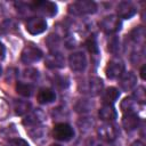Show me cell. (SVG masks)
<instances>
[{
    "label": "cell",
    "instance_id": "1",
    "mask_svg": "<svg viewBox=\"0 0 146 146\" xmlns=\"http://www.w3.org/2000/svg\"><path fill=\"white\" fill-rule=\"evenodd\" d=\"M103 86L104 84H103L102 79L97 76H91V78H88L81 81L78 86V89L81 94L94 97V96H98L102 92Z\"/></svg>",
    "mask_w": 146,
    "mask_h": 146
},
{
    "label": "cell",
    "instance_id": "2",
    "mask_svg": "<svg viewBox=\"0 0 146 146\" xmlns=\"http://www.w3.org/2000/svg\"><path fill=\"white\" fill-rule=\"evenodd\" d=\"M96 10H97V5L91 0H79L68 6V13L75 16L94 14L96 13Z\"/></svg>",
    "mask_w": 146,
    "mask_h": 146
},
{
    "label": "cell",
    "instance_id": "3",
    "mask_svg": "<svg viewBox=\"0 0 146 146\" xmlns=\"http://www.w3.org/2000/svg\"><path fill=\"white\" fill-rule=\"evenodd\" d=\"M32 10L48 17H52L57 14V5L52 1L47 0H36L31 3Z\"/></svg>",
    "mask_w": 146,
    "mask_h": 146
},
{
    "label": "cell",
    "instance_id": "4",
    "mask_svg": "<svg viewBox=\"0 0 146 146\" xmlns=\"http://www.w3.org/2000/svg\"><path fill=\"white\" fill-rule=\"evenodd\" d=\"M52 135H54V138L57 140L68 141L73 138L74 130L70 124H67L65 122H60V123L55 124V127L52 129Z\"/></svg>",
    "mask_w": 146,
    "mask_h": 146
},
{
    "label": "cell",
    "instance_id": "5",
    "mask_svg": "<svg viewBox=\"0 0 146 146\" xmlns=\"http://www.w3.org/2000/svg\"><path fill=\"white\" fill-rule=\"evenodd\" d=\"M25 27H26V31L30 34L36 35V34H40V33H42L47 30V22L42 17L33 16V17H30L26 21Z\"/></svg>",
    "mask_w": 146,
    "mask_h": 146
},
{
    "label": "cell",
    "instance_id": "6",
    "mask_svg": "<svg viewBox=\"0 0 146 146\" xmlns=\"http://www.w3.org/2000/svg\"><path fill=\"white\" fill-rule=\"evenodd\" d=\"M123 72H124V63L120 58H113V59H111L107 63L106 68H105L106 76L108 79H111V80L119 79L122 75Z\"/></svg>",
    "mask_w": 146,
    "mask_h": 146
},
{
    "label": "cell",
    "instance_id": "7",
    "mask_svg": "<svg viewBox=\"0 0 146 146\" xmlns=\"http://www.w3.org/2000/svg\"><path fill=\"white\" fill-rule=\"evenodd\" d=\"M99 26L106 34H113L121 29V22L117 16L108 15L99 22Z\"/></svg>",
    "mask_w": 146,
    "mask_h": 146
},
{
    "label": "cell",
    "instance_id": "8",
    "mask_svg": "<svg viewBox=\"0 0 146 146\" xmlns=\"http://www.w3.org/2000/svg\"><path fill=\"white\" fill-rule=\"evenodd\" d=\"M97 133L99 139H102L105 143H111L114 141L117 137V130L114 124L111 122H105L97 129Z\"/></svg>",
    "mask_w": 146,
    "mask_h": 146
},
{
    "label": "cell",
    "instance_id": "9",
    "mask_svg": "<svg viewBox=\"0 0 146 146\" xmlns=\"http://www.w3.org/2000/svg\"><path fill=\"white\" fill-rule=\"evenodd\" d=\"M41 57H42V51L33 44H27L21 54V59L24 64H31L38 62L41 59Z\"/></svg>",
    "mask_w": 146,
    "mask_h": 146
},
{
    "label": "cell",
    "instance_id": "10",
    "mask_svg": "<svg viewBox=\"0 0 146 146\" xmlns=\"http://www.w3.org/2000/svg\"><path fill=\"white\" fill-rule=\"evenodd\" d=\"M68 64L72 71L74 72H82L87 67V58L82 51L72 52L68 57Z\"/></svg>",
    "mask_w": 146,
    "mask_h": 146
},
{
    "label": "cell",
    "instance_id": "11",
    "mask_svg": "<svg viewBox=\"0 0 146 146\" xmlns=\"http://www.w3.org/2000/svg\"><path fill=\"white\" fill-rule=\"evenodd\" d=\"M116 13L119 18L129 19L137 13V7L131 1H121L116 7Z\"/></svg>",
    "mask_w": 146,
    "mask_h": 146
},
{
    "label": "cell",
    "instance_id": "12",
    "mask_svg": "<svg viewBox=\"0 0 146 146\" xmlns=\"http://www.w3.org/2000/svg\"><path fill=\"white\" fill-rule=\"evenodd\" d=\"M43 120H44L43 112L40 111V110H35V111H32V112L27 113V115L23 120V124L27 128H34V127L41 125Z\"/></svg>",
    "mask_w": 146,
    "mask_h": 146
},
{
    "label": "cell",
    "instance_id": "13",
    "mask_svg": "<svg viewBox=\"0 0 146 146\" xmlns=\"http://www.w3.org/2000/svg\"><path fill=\"white\" fill-rule=\"evenodd\" d=\"M119 84L123 91H130L137 84V76L132 72H123L119 79Z\"/></svg>",
    "mask_w": 146,
    "mask_h": 146
},
{
    "label": "cell",
    "instance_id": "14",
    "mask_svg": "<svg viewBox=\"0 0 146 146\" xmlns=\"http://www.w3.org/2000/svg\"><path fill=\"white\" fill-rule=\"evenodd\" d=\"M46 65L49 68H60L65 65V58L59 51H50L46 57Z\"/></svg>",
    "mask_w": 146,
    "mask_h": 146
},
{
    "label": "cell",
    "instance_id": "15",
    "mask_svg": "<svg viewBox=\"0 0 146 146\" xmlns=\"http://www.w3.org/2000/svg\"><path fill=\"white\" fill-rule=\"evenodd\" d=\"M140 119L137 115V113H124L122 117V125L127 131L136 130L139 127Z\"/></svg>",
    "mask_w": 146,
    "mask_h": 146
},
{
    "label": "cell",
    "instance_id": "16",
    "mask_svg": "<svg viewBox=\"0 0 146 146\" xmlns=\"http://www.w3.org/2000/svg\"><path fill=\"white\" fill-rule=\"evenodd\" d=\"M119 97H120L119 90L116 88H114V87H110V88H107L103 92V95H102V102H103L104 105H113L117 100Z\"/></svg>",
    "mask_w": 146,
    "mask_h": 146
},
{
    "label": "cell",
    "instance_id": "17",
    "mask_svg": "<svg viewBox=\"0 0 146 146\" xmlns=\"http://www.w3.org/2000/svg\"><path fill=\"white\" fill-rule=\"evenodd\" d=\"M98 114H99V117L106 122H111V121L115 120L117 116V113H116L115 108L113 107V105H103L99 108Z\"/></svg>",
    "mask_w": 146,
    "mask_h": 146
},
{
    "label": "cell",
    "instance_id": "18",
    "mask_svg": "<svg viewBox=\"0 0 146 146\" xmlns=\"http://www.w3.org/2000/svg\"><path fill=\"white\" fill-rule=\"evenodd\" d=\"M36 98L40 104H49L56 99V94L50 88H42L39 90Z\"/></svg>",
    "mask_w": 146,
    "mask_h": 146
},
{
    "label": "cell",
    "instance_id": "19",
    "mask_svg": "<svg viewBox=\"0 0 146 146\" xmlns=\"http://www.w3.org/2000/svg\"><path fill=\"white\" fill-rule=\"evenodd\" d=\"M13 108L17 115H23L27 114L31 110V103L27 100H22V99H16L14 100Z\"/></svg>",
    "mask_w": 146,
    "mask_h": 146
},
{
    "label": "cell",
    "instance_id": "20",
    "mask_svg": "<svg viewBox=\"0 0 146 146\" xmlns=\"http://www.w3.org/2000/svg\"><path fill=\"white\" fill-rule=\"evenodd\" d=\"M16 91L23 97H30L33 94V86L27 82H17L16 84Z\"/></svg>",
    "mask_w": 146,
    "mask_h": 146
},
{
    "label": "cell",
    "instance_id": "21",
    "mask_svg": "<svg viewBox=\"0 0 146 146\" xmlns=\"http://www.w3.org/2000/svg\"><path fill=\"white\" fill-rule=\"evenodd\" d=\"M137 102L132 97H127L121 103V110L123 113H136Z\"/></svg>",
    "mask_w": 146,
    "mask_h": 146
},
{
    "label": "cell",
    "instance_id": "22",
    "mask_svg": "<svg viewBox=\"0 0 146 146\" xmlns=\"http://www.w3.org/2000/svg\"><path fill=\"white\" fill-rule=\"evenodd\" d=\"M130 38H131V40H132L137 46H138L139 43L143 44V43H144V40H145V30H144V27L139 26V27L133 29V30L131 31V33H130Z\"/></svg>",
    "mask_w": 146,
    "mask_h": 146
},
{
    "label": "cell",
    "instance_id": "23",
    "mask_svg": "<svg viewBox=\"0 0 146 146\" xmlns=\"http://www.w3.org/2000/svg\"><path fill=\"white\" fill-rule=\"evenodd\" d=\"M86 46H87V49L89 50L90 54L92 55H97L99 52V48H98V43H97V39L95 35H91L87 39L86 41Z\"/></svg>",
    "mask_w": 146,
    "mask_h": 146
},
{
    "label": "cell",
    "instance_id": "24",
    "mask_svg": "<svg viewBox=\"0 0 146 146\" xmlns=\"http://www.w3.org/2000/svg\"><path fill=\"white\" fill-rule=\"evenodd\" d=\"M46 42H47V44H48L50 51H58L57 49H58V47H59V44H60V39H59L58 35H56V34H50V35H48Z\"/></svg>",
    "mask_w": 146,
    "mask_h": 146
},
{
    "label": "cell",
    "instance_id": "25",
    "mask_svg": "<svg viewBox=\"0 0 146 146\" xmlns=\"http://www.w3.org/2000/svg\"><path fill=\"white\" fill-rule=\"evenodd\" d=\"M137 103L144 104L146 100V94H145V88L144 87H138L135 91H133V97H132Z\"/></svg>",
    "mask_w": 146,
    "mask_h": 146
},
{
    "label": "cell",
    "instance_id": "26",
    "mask_svg": "<svg viewBox=\"0 0 146 146\" xmlns=\"http://www.w3.org/2000/svg\"><path fill=\"white\" fill-rule=\"evenodd\" d=\"M38 76H39V72L34 68H27L23 72V78L26 79L25 82H27V83H30V81H35L38 79Z\"/></svg>",
    "mask_w": 146,
    "mask_h": 146
},
{
    "label": "cell",
    "instance_id": "27",
    "mask_svg": "<svg viewBox=\"0 0 146 146\" xmlns=\"http://www.w3.org/2000/svg\"><path fill=\"white\" fill-rule=\"evenodd\" d=\"M108 50L112 52V54H116L119 51V48H120V42H119V39L116 36H112L110 40H108Z\"/></svg>",
    "mask_w": 146,
    "mask_h": 146
},
{
    "label": "cell",
    "instance_id": "28",
    "mask_svg": "<svg viewBox=\"0 0 146 146\" xmlns=\"http://www.w3.org/2000/svg\"><path fill=\"white\" fill-rule=\"evenodd\" d=\"M91 106H92V104L90 105V103L87 99H83V100L78 102V104L75 105V110L78 112H88V111H90Z\"/></svg>",
    "mask_w": 146,
    "mask_h": 146
},
{
    "label": "cell",
    "instance_id": "29",
    "mask_svg": "<svg viewBox=\"0 0 146 146\" xmlns=\"http://www.w3.org/2000/svg\"><path fill=\"white\" fill-rule=\"evenodd\" d=\"M8 146H30L27 141H25L22 138H13L8 141Z\"/></svg>",
    "mask_w": 146,
    "mask_h": 146
},
{
    "label": "cell",
    "instance_id": "30",
    "mask_svg": "<svg viewBox=\"0 0 146 146\" xmlns=\"http://www.w3.org/2000/svg\"><path fill=\"white\" fill-rule=\"evenodd\" d=\"M89 146H105V141H103L102 139H90L89 140Z\"/></svg>",
    "mask_w": 146,
    "mask_h": 146
},
{
    "label": "cell",
    "instance_id": "31",
    "mask_svg": "<svg viewBox=\"0 0 146 146\" xmlns=\"http://www.w3.org/2000/svg\"><path fill=\"white\" fill-rule=\"evenodd\" d=\"M5 55H6V48L5 46L0 42V60H2L5 58Z\"/></svg>",
    "mask_w": 146,
    "mask_h": 146
},
{
    "label": "cell",
    "instance_id": "32",
    "mask_svg": "<svg viewBox=\"0 0 146 146\" xmlns=\"http://www.w3.org/2000/svg\"><path fill=\"white\" fill-rule=\"evenodd\" d=\"M131 146H144V144H143L140 140H136V141H133V143L131 144Z\"/></svg>",
    "mask_w": 146,
    "mask_h": 146
},
{
    "label": "cell",
    "instance_id": "33",
    "mask_svg": "<svg viewBox=\"0 0 146 146\" xmlns=\"http://www.w3.org/2000/svg\"><path fill=\"white\" fill-rule=\"evenodd\" d=\"M144 73H145V65H143V67L140 70V76H141V79H144Z\"/></svg>",
    "mask_w": 146,
    "mask_h": 146
},
{
    "label": "cell",
    "instance_id": "34",
    "mask_svg": "<svg viewBox=\"0 0 146 146\" xmlns=\"http://www.w3.org/2000/svg\"><path fill=\"white\" fill-rule=\"evenodd\" d=\"M50 146H60V145H59V144H51Z\"/></svg>",
    "mask_w": 146,
    "mask_h": 146
},
{
    "label": "cell",
    "instance_id": "35",
    "mask_svg": "<svg viewBox=\"0 0 146 146\" xmlns=\"http://www.w3.org/2000/svg\"><path fill=\"white\" fill-rule=\"evenodd\" d=\"M1 72H2V68H1V66H0V75H1Z\"/></svg>",
    "mask_w": 146,
    "mask_h": 146
}]
</instances>
